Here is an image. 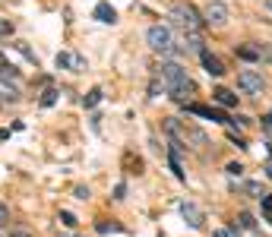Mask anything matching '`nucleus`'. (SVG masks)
I'll list each match as a JSON object with an SVG mask.
<instances>
[{"label": "nucleus", "mask_w": 272, "mask_h": 237, "mask_svg": "<svg viewBox=\"0 0 272 237\" xmlns=\"http://www.w3.org/2000/svg\"><path fill=\"white\" fill-rule=\"evenodd\" d=\"M158 79H161L165 92L174 101H184V105H187V98H190V92H193V82H190V76H187V70L181 63H161Z\"/></svg>", "instance_id": "f257e3e1"}, {"label": "nucleus", "mask_w": 272, "mask_h": 237, "mask_svg": "<svg viewBox=\"0 0 272 237\" xmlns=\"http://www.w3.org/2000/svg\"><path fill=\"white\" fill-rule=\"evenodd\" d=\"M146 41H149V48L155 51V54L161 57H171L174 51H177V41H174V32H171V25H149V32H146Z\"/></svg>", "instance_id": "f03ea898"}, {"label": "nucleus", "mask_w": 272, "mask_h": 237, "mask_svg": "<svg viewBox=\"0 0 272 237\" xmlns=\"http://www.w3.org/2000/svg\"><path fill=\"white\" fill-rule=\"evenodd\" d=\"M171 19L177 29H184V35H200V29H203V16L190 3H177L171 10Z\"/></svg>", "instance_id": "7ed1b4c3"}, {"label": "nucleus", "mask_w": 272, "mask_h": 237, "mask_svg": "<svg viewBox=\"0 0 272 237\" xmlns=\"http://www.w3.org/2000/svg\"><path fill=\"white\" fill-rule=\"evenodd\" d=\"M237 89H244L247 95H263L266 92V79L260 70H241L237 73Z\"/></svg>", "instance_id": "20e7f679"}, {"label": "nucleus", "mask_w": 272, "mask_h": 237, "mask_svg": "<svg viewBox=\"0 0 272 237\" xmlns=\"http://www.w3.org/2000/svg\"><path fill=\"white\" fill-rule=\"evenodd\" d=\"M228 19H231V10H228L222 0H212V3L206 6V13H203V22L212 25V29H225Z\"/></svg>", "instance_id": "39448f33"}, {"label": "nucleus", "mask_w": 272, "mask_h": 237, "mask_svg": "<svg viewBox=\"0 0 272 237\" xmlns=\"http://www.w3.org/2000/svg\"><path fill=\"white\" fill-rule=\"evenodd\" d=\"M187 114L206 117V120H212V123H225V114L222 111H215V108H209V105H197V101H190V105H187Z\"/></svg>", "instance_id": "423d86ee"}, {"label": "nucleus", "mask_w": 272, "mask_h": 237, "mask_svg": "<svg viewBox=\"0 0 272 237\" xmlns=\"http://www.w3.org/2000/svg\"><path fill=\"white\" fill-rule=\"evenodd\" d=\"M181 215H184V222L190 225V228H203V222H206V218H203V209L197 206V202H181Z\"/></svg>", "instance_id": "0eeeda50"}, {"label": "nucleus", "mask_w": 272, "mask_h": 237, "mask_svg": "<svg viewBox=\"0 0 272 237\" xmlns=\"http://www.w3.org/2000/svg\"><path fill=\"white\" fill-rule=\"evenodd\" d=\"M200 60H203V70H206L209 76H215V79H218V76H225V63L218 60V57L212 54V51H203Z\"/></svg>", "instance_id": "6e6552de"}, {"label": "nucleus", "mask_w": 272, "mask_h": 237, "mask_svg": "<svg viewBox=\"0 0 272 237\" xmlns=\"http://www.w3.org/2000/svg\"><path fill=\"white\" fill-rule=\"evenodd\" d=\"M92 16H95L98 22H105V25H114L117 22V10H114L111 3H98L95 10H92Z\"/></svg>", "instance_id": "1a4fd4ad"}, {"label": "nucleus", "mask_w": 272, "mask_h": 237, "mask_svg": "<svg viewBox=\"0 0 272 237\" xmlns=\"http://www.w3.org/2000/svg\"><path fill=\"white\" fill-rule=\"evenodd\" d=\"M0 101H19V86L0 76Z\"/></svg>", "instance_id": "9d476101"}, {"label": "nucleus", "mask_w": 272, "mask_h": 237, "mask_svg": "<svg viewBox=\"0 0 272 237\" xmlns=\"http://www.w3.org/2000/svg\"><path fill=\"white\" fill-rule=\"evenodd\" d=\"M184 142H193V146H206V133L203 130H197L193 123H184Z\"/></svg>", "instance_id": "9b49d317"}, {"label": "nucleus", "mask_w": 272, "mask_h": 237, "mask_svg": "<svg viewBox=\"0 0 272 237\" xmlns=\"http://www.w3.org/2000/svg\"><path fill=\"white\" fill-rule=\"evenodd\" d=\"M212 98H215L222 108H237V95L231 89H215V92H212Z\"/></svg>", "instance_id": "f8f14e48"}, {"label": "nucleus", "mask_w": 272, "mask_h": 237, "mask_svg": "<svg viewBox=\"0 0 272 237\" xmlns=\"http://www.w3.org/2000/svg\"><path fill=\"white\" fill-rule=\"evenodd\" d=\"M0 76H3V79H16V76H19V70H16L10 60H6L3 51H0Z\"/></svg>", "instance_id": "ddd939ff"}, {"label": "nucleus", "mask_w": 272, "mask_h": 237, "mask_svg": "<svg viewBox=\"0 0 272 237\" xmlns=\"http://www.w3.org/2000/svg\"><path fill=\"white\" fill-rule=\"evenodd\" d=\"M237 57L247 60V63H257L260 60V54H257V48H253V45H241V48H237Z\"/></svg>", "instance_id": "4468645a"}, {"label": "nucleus", "mask_w": 272, "mask_h": 237, "mask_svg": "<svg viewBox=\"0 0 272 237\" xmlns=\"http://www.w3.org/2000/svg\"><path fill=\"white\" fill-rule=\"evenodd\" d=\"M13 48L19 51V54H22V57H25V60H29V63H35V66H38V57H35V51L29 48V41H16Z\"/></svg>", "instance_id": "2eb2a0df"}, {"label": "nucleus", "mask_w": 272, "mask_h": 237, "mask_svg": "<svg viewBox=\"0 0 272 237\" xmlns=\"http://www.w3.org/2000/svg\"><path fill=\"white\" fill-rule=\"evenodd\" d=\"M57 66H61V70H73V54L61 51V54H57Z\"/></svg>", "instance_id": "dca6fc26"}, {"label": "nucleus", "mask_w": 272, "mask_h": 237, "mask_svg": "<svg viewBox=\"0 0 272 237\" xmlns=\"http://www.w3.org/2000/svg\"><path fill=\"white\" fill-rule=\"evenodd\" d=\"M98 101H101V89H92V92H89V95H86V98H82V105H86V108H95V105H98Z\"/></svg>", "instance_id": "f3484780"}, {"label": "nucleus", "mask_w": 272, "mask_h": 237, "mask_svg": "<svg viewBox=\"0 0 272 237\" xmlns=\"http://www.w3.org/2000/svg\"><path fill=\"white\" fill-rule=\"evenodd\" d=\"M168 162H171V171H174V177H177V180H184V171H181V162H177V155H171V152H168Z\"/></svg>", "instance_id": "a211bd4d"}, {"label": "nucleus", "mask_w": 272, "mask_h": 237, "mask_svg": "<svg viewBox=\"0 0 272 237\" xmlns=\"http://www.w3.org/2000/svg\"><path fill=\"white\" fill-rule=\"evenodd\" d=\"M57 101V89H45V95H41V108H51Z\"/></svg>", "instance_id": "6ab92c4d"}, {"label": "nucleus", "mask_w": 272, "mask_h": 237, "mask_svg": "<svg viewBox=\"0 0 272 237\" xmlns=\"http://www.w3.org/2000/svg\"><path fill=\"white\" fill-rule=\"evenodd\" d=\"M95 231H98V234H111V231H124V228H121V225H108V222H98V225H95Z\"/></svg>", "instance_id": "aec40b11"}, {"label": "nucleus", "mask_w": 272, "mask_h": 237, "mask_svg": "<svg viewBox=\"0 0 272 237\" xmlns=\"http://www.w3.org/2000/svg\"><path fill=\"white\" fill-rule=\"evenodd\" d=\"M241 228H244V231H257V222H253V215H250V212H244V215H241Z\"/></svg>", "instance_id": "412c9836"}, {"label": "nucleus", "mask_w": 272, "mask_h": 237, "mask_svg": "<svg viewBox=\"0 0 272 237\" xmlns=\"http://www.w3.org/2000/svg\"><path fill=\"white\" fill-rule=\"evenodd\" d=\"M257 54H260V60L272 63V45H257Z\"/></svg>", "instance_id": "4be33fe9"}, {"label": "nucleus", "mask_w": 272, "mask_h": 237, "mask_svg": "<svg viewBox=\"0 0 272 237\" xmlns=\"http://www.w3.org/2000/svg\"><path fill=\"white\" fill-rule=\"evenodd\" d=\"M244 193H247V196H263V187H260V183H244Z\"/></svg>", "instance_id": "5701e85b"}, {"label": "nucleus", "mask_w": 272, "mask_h": 237, "mask_svg": "<svg viewBox=\"0 0 272 237\" xmlns=\"http://www.w3.org/2000/svg\"><path fill=\"white\" fill-rule=\"evenodd\" d=\"M6 225H10V209L0 202V228H6Z\"/></svg>", "instance_id": "b1692460"}, {"label": "nucleus", "mask_w": 272, "mask_h": 237, "mask_svg": "<svg viewBox=\"0 0 272 237\" xmlns=\"http://www.w3.org/2000/svg\"><path fill=\"white\" fill-rule=\"evenodd\" d=\"M82 70H86V60L79 54H73V73H82Z\"/></svg>", "instance_id": "393cba45"}, {"label": "nucleus", "mask_w": 272, "mask_h": 237, "mask_svg": "<svg viewBox=\"0 0 272 237\" xmlns=\"http://www.w3.org/2000/svg\"><path fill=\"white\" fill-rule=\"evenodd\" d=\"M61 222H64L67 228H76V215H73V212H61Z\"/></svg>", "instance_id": "a878e982"}, {"label": "nucleus", "mask_w": 272, "mask_h": 237, "mask_svg": "<svg viewBox=\"0 0 272 237\" xmlns=\"http://www.w3.org/2000/svg\"><path fill=\"white\" fill-rule=\"evenodd\" d=\"M161 89H165V86H161V79H152V86H149V95H152V98H158V92H161Z\"/></svg>", "instance_id": "bb28decb"}, {"label": "nucleus", "mask_w": 272, "mask_h": 237, "mask_svg": "<svg viewBox=\"0 0 272 237\" xmlns=\"http://www.w3.org/2000/svg\"><path fill=\"white\" fill-rule=\"evenodd\" d=\"M73 193H76V199H89V196H92V190H89V187H76Z\"/></svg>", "instance_id": "cd10ccee"}, {"label": "nucleus", "mask_w": 272, "mask_h": 237, "mask_svg": "<svg viewBox=\"0 0 272 237\" xmlns=\"http://www.w3.org/2000/svg\"><path fill=\"white\" fill-rule=\"evenodd\" d=\"M0 35H13V22H6V19H0Z\"/></svg>", "instance_id": "c85d7f7f"}, {"label": "nucleus", "mask_w": 272, "mask_h": 237, "mask_svg": "<svg viewBox=\"0 0 272 237\" xmlns=\"http://www.w3.org/2000/svg\"><path fill=\"white\" fill-rule=\"evenodd\" d=\"M241 171H244V168L237 165V162H231V165H228V174H231V177H241Z\"/></svg>", "instance_id": "c756f323"}, {"label": "nucleus", "mask_w": 272, "mask_h": 237, "mask_svg": "<svg viewBox=\"0 0 272 237\" xmlns=\"http://www.w3.org/2000/svg\"><path fill=\"white\" fill-rule=\"evenodd\" d=\"M234 237H263L260 231H244V228H241V231H234Z\"/></svg>", "instance_id": "7c9ffc66"}, {"label": "nucleus", "mask_w": 272, "mask_h": 237, "mask_svg": "<svg viewBox=\"0 0 272 237\" xmlns=\"http://www.w3.org/2000/svg\"><path fill=\"white\" fill-rule=\"evenodd\" d=\"M124 193H127V183H117V187H114V199H124Z\"/></svg>", "instance_id": "2f4dec72"}, {"label": "nucleus", "mask_w": 272, "mask_h": 237, "mask_svg": "<svg viewBox=\"0 0 272 237\" xmlns=\"http://www.w3.org/2000/svg\"><path fill=\"white\" fill-rule=\"evenodd\" d=\"M263 126H266V130H272V111H269L266 117H263Z\"/></svg>", "instance_id": "473e14b6"}, {"label": "nucleus", "mask_w": 272, "mask_h": 237, "mask_svg": "<svg viewBox=\"0 0 272 237\" xmlns=\"http://www.w3.org/2000/svg\"><path fill=\"white\" fill-rule=\"evenodd\" d=\"M10 237H32L29 231H10Z\"/></svg>", "instance_id": "72a5a7b5"}, {"label": "nucleus", "mask_w": 272, "mask_h": 237, "mask_svg": "<svg viewBox=\"0 0 272 237\" xmlns=\"http://www.w3.org/2000/svg\"><path fill=\"white\" fill-rule=\"evenodd\" d=\"M266 177H269V180H272V162L266 165Z\"/></svg>", "instance_id": "f704fd0d"}, {"label": "nucleus", "mask_w": 272, "mask_h": 237, "mask_svg": "<svg viewBox=\"0 0 272 237\" xmlns=\"http://www.w3.org/2000/svg\"><path fill=\"white\" fill-rule=\"evenodd\" d=\"M266 3H269V10H272V0H266Z\"/></svg>", "instance_id": "c9c22d12"}, {"label": "nucleus", "mask_w": 272, "mask_h": 237, "mask_svg": "<svg viewBox=\"0 0 272 237\" xmlns=\"http://www.w3.org/2000/svg\"><path fill=\"white\" fill-rule=\"evenodd\" d=\"M0 105H3V101H0Z\"/></svg>", "instance_id": "e433bc0d"}]
</instances>
